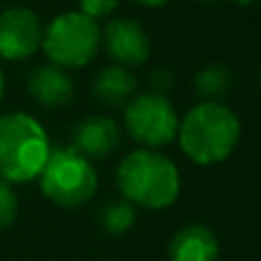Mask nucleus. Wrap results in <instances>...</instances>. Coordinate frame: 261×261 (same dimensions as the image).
<instances>
[{"label":"nucleus","instance_id":"2eb2a0df","mask_svg":"<svg viewBox=\"0 0 261 261\" xmlns=\"http://www.w3.org/2000/svg\"><path fill=\"white\" fill-rule=\"evenodd\" d=\"M16 213H18V197L14 193L12 184L0 181V231L7 229L16 220Z\"/></svg>","mask_w":261,"mask_h":261},{"label":"nucleus","instance_id":"4be33fe9","mask_svg":"<svg viewBox=\"0 0 261 261\" xmlns=\"http://www.w3.org/2000/svg\"><path fill=\"white\" fill-rule=\"evenodd\" d=\"M259 85H261V71H259Z\"/></svg>","mask_w":261,"mask_h":261},{"label":"nucleus","instance_id":"412c9836","mask_svg":"<svg viewBox=\"0 0 261 261\" xmlns=\"http://www.w3.org/2000/svg\"><path fill=\"white\" fill-rule=\"evenodd\" d=\"M204 3H216V0H204Z\"/></svg>","mask_w":261,"mask_h":261},{"label":"nucleus","instance_id":"0eeeda50","mask_svg":"<svg viewBox=\"0 0 261 261\" xmlns=\"http://www.w3.org/2000/svg\"><path fill=\"white\" fill-rule=\"evenodd\" d=\"M44 25L28 7H7L0 12V58L9 62L25 60L41 46Z\"/></svg>","mask_w":261,"mask_h":261},{"label":"nucleus","instance_id":"6e6552de","mask_svg":"<svg viewBox=\"0 0 261 261\" xmlns=\"http://www.w3.org/2000/svg\"><path fill=\"white\" fill-rule=\"evenodd\" d=\"M101 44L108 58L122 67H140L151 55V39L147 30L133 18H110L101 30Z\"/></svg>","mask_w":261,"mask_h":261},{"label":"nucleus","instance_id":"f03ea898","mask_svg":"<svg viewBox=\"0 0 261 261\" xmlns=\"http://www.w3.org/2000/svg\"><path fill=\"white\" fill-rule=\"evenodd\" d=\"M117 186L130 204L149 211H163L179 197L181 174L174 161L165 153L156 149H135L119 163Z\"/></svg>","mask_w":261,"mask_h":261},{"label":"nucleus","instance_id":"f8f14e48","mask_svg":"<svg viewBox=\"0 0 261 261\" xmlns=\"http://www.w3.org/2000/svg\"><path fill=\"white\" fill-rule=\"evenodd\" d=\"M135 90H138V81L130 73V69L122 67V64H110V67L101 69L92 81L94 99L110 106V108L126 106L135 96Z\"/></svg>","mask_w":261,"mask_h":261},{"label":"nucleus","instance_id":"dca6fc26","mask_svg":"<svg viewBox=\"0 0 261 261\" xmlns=\"http://www.w3.org/2000/svg\"><path fill=\"white\" fill-rule=\"evenodd\" d=\"M117 5L119 0H81V12L94 21H101V18H108L117 9Z\"/></svg>","mask_w":261,"mask_h":261},{"label":"nucleus","instance_id":"20e7f679","mask_svg":"<svg viewBox=\"0 0 261 261\" xmlns=\"http://www.w3.org/2000/svg\"><path fill=\"white\" fill-rule=\"evenodd\" d=\"M41 193L62 208H78L96 195L99 176L85 158L73 147L50 149L44 170L39 174Z\"/></svg>","mask_w":261,"mask_h":261},{"label":"nucleus","instance_id":"4468645a","mask_svg":"<svg viewBox=\"0 0 261 261\" xmlns=\"http://www.w3.org/2000/svg\"><path fill=\"white\" fill-rule=\"evenodd\" d=\"M135 220V208L128 199H113L99 211V222L108 234L119 236L133 227Z\"/></svg>","mask_w":261,"mask_h":261},{"label":"nucleus","instance_id":"ddd939ff","mask_svg":"<svg viewBox=\"0 0 261 261\" xmlns=\"http://www.w3.org/2000/svg\"><path fill=\"white\" fill-rule=\"evenodd\" d=\"M234 85V73L222 64H208L197 71L193 87L202 101H220Z\"/></svg>","mask_w":261,"mask_h":261},{"label":"nucleus","instance_id":"aec40b11","mask_svg":"<svg viewBox=\"0 0 261 261\" xmlns=\"http://www.w3.org/2000/svg\"><path fill=\"white\" fill-rule=\"evenodd\" d=\"M234 3H239V5H252V3H257V0H234Z\"/></svg>","mask_w":261,"mask_h":261},{"label":"nucleus","instance_id":"a211bd4d","mask_svg":"<svg viewBox=\"0 0 261 261\" xmlns=\"http://www.w3.org/2000/svg\"><path fill=\"white\" fill-rule=\"evenodd\" d=\"M133 3L142 5V7H163V5H167L170 0H133Z\"/></svg>","mask_w":261,"mask_h":261},{"label":"nucleus","instance_id":"f257e3e1","mask_svg":"<svg viewBox=\"0 0 261 261\" xmlns=\"http://www.w3.org/2000/svg\"><path fill=\"white\" fill-rule=\"evenodd\" d=\"M181 151L197 165H216L234 153L241 140V122L229 106L202 101L179 122Z\"/></svg>","mask_w":261,"mask_h":261},{"label":"nucleus","instance_id":"6ab92c4d","mask_svg":"<svg viewBox=\"0 0 261 261\" xmlns=\"http://www.w3.org/2000/svg\"><path fill=\"white\" fill-rule=\"evenodd\" d=\"M3 92H5V81H3V71H0V101H3Z\"/></svg>","mask_w":261,"mask_h":261},{"label":"nucleus","instance_id":"7ed1b4c3","mask_svg":"<svg viewBox=\"0 0 261 261\" xmlns=\"http://www.w3.org/2000/svg\"><path fill=\"white\" fill-rule=\"evenodd\" d=\"M50 156V140L44 126L28 113L0 117V179L28 184L37 179Z\"/></svg>","mask_w":261,"mask_h":261},{"label":"nucleus","instance_id":"39448f33","mask_svg":"<svg viewBox=\"0 0 261 261\" xmlns=\"http://www.w3.org/2000/svg\"><path fill=\"white\" fill-rule=\"evenodd\" d=\"M41 48L55 67L81 69L99 53L101 25L83 12H64L55 16L44 30Z\"/></svg>","mask_w":261,"mask_h":261},{"label":"nucleus","instance_id":"9d476101","mask_svg":"<svg viewBox=\"0 0 261 261\" xmlns=\"http://www.w3.org/2000/svg\"><path fill=\"white\" fill-rule=\"evenodd\" d=\"M28 92L44 108H62L73 99V81L67 69L41 64L28 76Z\"/></svg>","mask_w":261,"mask_h":261},{"label":"nucleus","instance_id":"423d86ee","mask_svg":"<svg viewBox=\"0 0 261 261\" xmlns=\"http://www.w3.org/2000/svg\"><path fill=\"white\" fill-rule=\"evenodd\" d=\"M124 128L144 149H161L174 142L179 133V115L165 94H135L124 110Z\"/></svg>","mask_w":261,"mask_h":261},{"label":"nucleus","instance_id":"1a4fd4ad","mask_svg":"<svg viewBox=\"0 0 261 261\" xmlns=\"http://www.w3.org/2000/svg\"><path fill=\"white\" fill-rule=\"evenodd\" d=\"M119 142H122V130L117 122L103 115H92L76 124L71 147L85 158H106L119 147Z\"/></svg>","mask_w":261,"mask_h":261},{"label":"nucleus","instance_id":"9b49d317","mask_svg":"<svg viewBox=\"0 0 261 261\" xmlns=\"http://www.w3.org/2000/svg\"><path fill=\"white\" fill-rule=\"evenodd\" d=\"M170 261H218V236L204 225H186L172 236L167 248Z\"/></svg>","mask_w":261,"mask_h":261},{"label":"nucleus","instance_id":"f3484780","mask_svg":"<svg viewBox=\"0 0 261 261\" xmlns=\"http://www.w3.org/2000/svg\"><path fill=\"white\" fill-rule=\"evenodd\" d=\"M174 73L170 71V69H165V67H158V69H153L151 73H149V87L151 90L149 92H156V94H165L167 96V92L174 87Z\"/></svg>","mask_w":261,"mask_h":261}]
</instances>
